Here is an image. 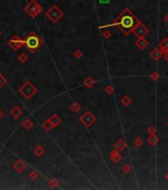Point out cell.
Returning <instances> with one entry per match:
<instances>
[{"label":"cell","mask_w":168,"mask_h":190,"mask_svg":"<svg viewBox=\"0 0 168 190\" xmlns=\"http://www.w3.org/2000/svg\"><path fill=\"white\" fill-rule=\"evenodd\" d=\"M120 24L123 28L131 29V28H133L134 25V19L131 14L128 13V14H125L122 16V18H121V20H120Z\"/></svg>","instance_id":"obj_1"},{"label":"cell","mask_w":168,"mask_h":190,"mask_svg":"<svg viewBox=\"0 0 168 190\" xmlns=\"http://www.w3.org/2000/svg\"><path fill=\"white\" fill-rule=\"evenodd\" d=\"M27 45H28L29 48L31 49H36L38 46H39V39L37 37H30L28 40H27Z\"/></svg>","instance_id":"obj_2"}]
</instances>
